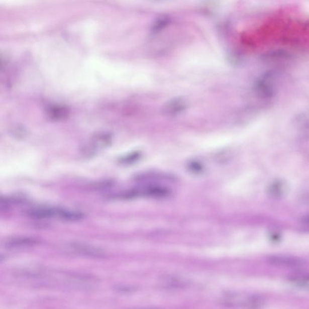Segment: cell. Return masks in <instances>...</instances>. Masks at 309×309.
Listing matches in <instances>:
<instances>
[{
	"label": "cell",
	"instance_id": "cell-9",
	"mask_svg": "<svg viewBox=\"0 0 309 309\" xmlns=\"http://www.w3.org/2000/svg\"><path fill=\"white\" fill-rule=\"evenodd\" d=\"M66 112H67V111H66L64 108H63V109L62 108H56L55 109L53 108V109H51L50 111V115L53 119H62L67 115Z\"/></svg>",
	"mask_w": 309,
	"mask_h": 309
},
{
	"label": "cell",
	"instance_id": "cell-12",
	"mask_svg": "<svg viewBox=\"0 0 309 309\" xmlns=\"http://www.w3.org/2000/svg\"><path fill=\"white\" fill-rule=\"evenodd\" d=\"M142 309H158V308H142Z\"/></svg>",
	"mask_w": 309,
	"mask_h": 309
},
{
	"label": "cell",
	"instance_id": "cell-3",
	"mask_svg": "<svg viewBox=\"0 0 309 309\" xmlns=\"http://www.w3.org/2000/svg\"><path fill=\"white\" fill-rule=\"evenodd\" d=\"M268 262L272 265L286 267V268H299L304 265L303 260L299 258L292 256H272L268 259Z\"/></svg>",
	"mask_w": 309,
	"mask_h": 309
},
{
	"label": "cell",
	"instance_id": "cell-5",
	"mask_svg": "<svg viewBox=\"0 0 309 309\" xmlns=\"http://www.w3.org/2000/svg\"><path fill=\"white\" fill-rule=\"evenodd\" d=\"M286 190V185L285 182L280 180L274 181L270 185L268 192L270 196L275 198H280L283 196Z\"/></svg>",
	"mask_w": 309,
	"mask_h": 309
},
{
	"label": "cell",
	"instance_id": "cell-6",
	"mask_svg": "<svg viewBox=\"0 0 309 309\" xmlns=\"http://www.w3.org/2000/svg\"><path fill=\"white\" fill-rule=\"evenodd\" d=\"M185 108L184 101L181 98H176L167 104L166 111L170 114H175L182 112Z\"/></svg>",
	"mask_w": 309,
	"mask_h": 309
},
{
	"label": "cell",
	"instance_id": "cell-10",
	"mask_svg": "<svg viewBox=\"0 0 309 309\" xmlns=\"http://www.w3.org/2000/svg\"><path fill=\"white\" fill-rule=\"evenodd\" d=\"M116 289L122 292H130L134 290V288L131 286H119L116 287Z\"/></svg>",
	"mask_w": 309,
	"mask_h": 309
},
{
	"label": "cell",
	"instance_id": "cell-2",
	"mask_svg": "<svg viewBox=\"0 0 309 309\" xmlns=\"http://www.w3.org/2000/svg\"><path fill=\"white\" fill-rule=\"evenodd\" d=\"M70 247L72 250L81 256L95 258V259H101L106 257V253L101 248L88 244L80 242L72 243Z\"/></svg>",
	"mask_w": 309,
	"mask_h": 309
},
{
	"label": "cell",
	"instance_id": "cell-7",
	"mask_svg": "<svg viewBox=\"0 0 309 309\" xmlns=\"http://www.w3.org/2000/svg\"><path fill=\"white\" fill-rule=\"evenodd\" d=\"M291 281L295 283L297 286L309 288V275L308 274H299L293 276L291 278Z\"/></svg>",
	"mask_w": 309,
	"mask_h": 309
},
{
	"label": "cell",
	"instance_id": "cell-1",
	"mask_svg": "<svg viewBox=\"0 0 309 309\" xmlns=\"http://www.w3.org/2000/svg\"><path fill=\"white\" fill-rule=\"evenodd\" d=\"M30 217L37 220H47L56 218L66 221L76 222L83 220L84 215L82 213L70 210L40 207L29 210L28 213Z\"/></svg>",
	"mask_w": 309,
	"mask_h": 309
},
{
	"label": "cell",
	"instance_id": "cell-11",
	"mask_svg": "<svg viewBox=\"0 0 309 309\" xmlns=\"http://www.w3.org/2000/svg\"><path fill=\"white\" fill-rule=\"evenodd\" d=\"M303 221L305 224H309V217L305 218Z\"/></svg>",
	"mask_w": 309,
	"mask_h": 309
},
{
	"label": "cell",
	"instance_id": "cell-4",
	"mask_svg": "<svg viewBox=\"0 0 309 309\" xmlns=\"http://www.w3.org/2000/svg\"><path fill=\"white\" fill-rule=\"evenodd\" d=\"M38 244V240L32 237L14 236L6 240L4 246L8 249H21L31 247Z\"/></svg>",
	"mask_w": 309,
	"mask_h": 309
},
{
	"label": "cell",
	"instance_id": "cell-8",
	"mask_svg": "<svg viewBox=\"0 0 309 309\" xmlns=\"http://www.w3.org/2000/svg\"><path fill=\"white\" fill-rule=\"evenodd\" d=\"M164 280L165 286L169 288L181 287L185 285L184 281L176 278L169 277Z\"/></svg>",
	"mask_w": 309,
	"mask_h": 309
}]
</instances>
